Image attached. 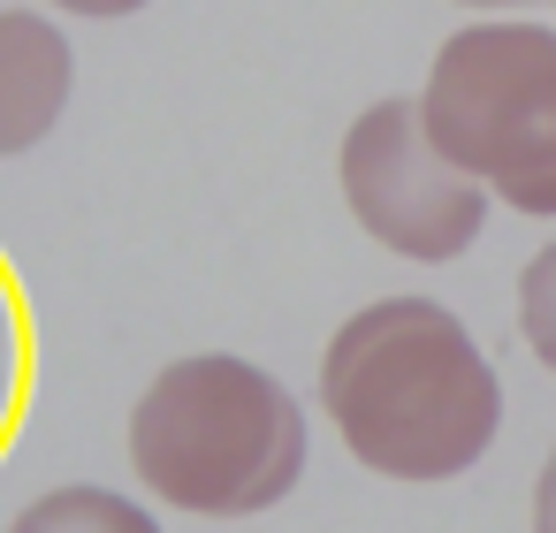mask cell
<instances>
[{
	"mask_svg": "<svg viewBox=\"0 0 556 533\" xmlns=\"http://www.w3.org/2000/svg\"><path fill=\"white\" fill-rule=\"evenodd\" d=\"M320 411L366 472L434 487L495 449L503 381L450 305L374 297L320 351Z\"/></svg>",
	"mask_w": 556,
	"mask_h": 533,
	"instance_id": "cell-1",
	"label": "cell"
},
{
	"mask_svg": "<svg viewBox=\"0 0 556 533\" xmlns=\"http://www.w3.org/2000/svg\"><path fill=\"white\" fill-rule=\"evenodd\" d=\"M130 472L191 518H260L305 480V404L237 351L168 358L130 404Z\"/></svg>",
	"mask_w": 556,
	"mask_h": 533,
	"instance_id": "cell-2",
	"label": "cell"
},
{
	"mask_svg": "<svg viewBox=\"0 0 556 533\" xmlns=\"http://www.w3.org/2000/svg\"><path fill=\"white\" fill-rule=\"evenodd\" d=\"M427 138L488 183L495 206L556 221V31L465 24L434 47L412 92Z\"/></svg>",
	"mask_w": 556,
	"mask_h": 533,
	"instance_id": "cell-3",
	"label": "cell"
},
{
	"mask_svg": "<svg viewBox=\"0 0 556 533\" xmlns=\"http://www.w3.org/2000/svg\"><path fill=\"white\" fill-rule=\"evenodd\" d=\"M336 183H343V206L351 221L396 252V259H419V267H450L457 252L480 244L488 229V183L465 176L419 123V100L389 92L374 100L351 130H343V153H336Z\"/></svg>",
	"mask_w": 556,
	"mask_h": 533,
	"instance_id": "cell-4",
	"label": "cell"
},
{
	"mask_svg": "<svg viewBox=\"0 0 556 533\" xmlns=\"http://www.w3.org/2000/svg\"><path fill=\"white\" fill-rule=\"evenodd\" d=\"M77 92L70 31L39 9H0V161L54 138Z\"/></svg>",
	"mask_w": 556,
	"mask_h": 533,
	"instance_id": "cell-5",
	"label": "cell"
},
{
	"mask_svg": "<svg viewBox=\"0 0 556 533\" xmlns=\"http://www.w3.org/2000/svg\"><path fill=\"white\" fill-rule=\"evenodd\" d=\"M9 533H161V518L146 503H130L123 487H100V480H70V487H47L31 495Z\"/></svg>",
	"mask_w": 556,
	"mask_h": 533,
	"instance_id": "cell-6",
	"label": "cell"
},
{
	"mask_svg": "<svg viewBox=\"0 0 556 533\" xmlns=\"http://www.w3.org/2000/svg\"><path fill=\"white\" fill-rule=\"evenodd\" d=\"M31 366H39V351H31V305H24V282H16L9 252H0V449L16 442V427L31 411Z\"/></svg>",
	"mask_w": 556,
	"mask_h": 533,
	"instance_id": "cell-7",
	"label": "cell"
},
{
	"mask_svg": "<svg viewBox=\"0 0 556 533\" xmlns=\"http://www.w3.org/2000/svg\"><path fill=\"white\" fill-rule=\"evenodd\" d=\"M518 335H526V351L556 373V237L518 267Z\"/></svg>",
	"mask_w": 556,
	"mask_h": 533,
	"instance_id": "cell-8",
	"label": "cell"
},
{
	"mask_svg": "<svg viewBox=\"0 0 556 533\" xmlns=\"http://www.w3.org/2000/svg\"><path fill=\"white\" fill-rule=\"evenodd\" d=\"M47 9H62V16H85V24H115V16H138L146 0H47Z\"/></svg>",
	"mask_w": 556,
	"mask_h": 533,
	"instance_id": "cell-9",
	"label": "cell"
},
{
	"mask_svg": "<svg viewBox=\"0 0 556 533\" xmlns=\"http://www.w3.org/2000/svg\"><path fill=\"white\" fill-rule=\"evenodd\" d=\"M533 533H556V449L541 457V480H533Z\"/></svg>",
	"mask_w": 556,
	"mask_h": 533,
	"instance_id": "cell-10",
	"label": "cell"
},
{
	"mask_svg": "<svg viewBox=\"0 0 556 533\" xmlns=\"http://www.w3.org/2000/svg\"><path fill=\"white\" fill-rule=\"evenodd\" d=\"M457 9H503L510 16V9H541V0H457Z\"/></svg>",
	"mask_w": 556,
	"mask_h": 533,
	"instance_id": "cell-11",
	"label": "cell"
}]
</instances>
